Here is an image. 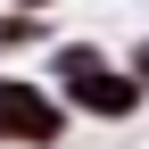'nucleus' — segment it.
I'll list each match as a JSON object with an SVG mask.
<instances>
[{
	"label": "nucleus",
	"instance_id": "20e7f679",
	"mask_svg": "<svg viewBox=\"0 0 149 149\" xmlns=\"http://www.w3.org/2000/svg\"><path fill=\"white\" fill-rule=\"evenodd\" d=\"M124 66H133V74H141V83H149V33H141V42H133V50H124Z\"/></svg>",
	"mask_w": 149,
	"mask_h": 149
},
{
	"label": "nucleus",
	"instance_id": "39448f33",
	"mask_svg": "<svg viewBox=\"0 0 149 149\" xmlns=\"http://www.w3.org/2000/svg\"><path fill=\"white\" fill-rule=\"evenodd\" d=\"M8 8H33V17H58L66 0H8Z\"/></svg>",
	"mask_w": 149,
	"mask_h": 149
},
{
	"label": "nucleus",
	"instance_id": "f03ea898",
	"mask_svg": "<svg viewBox=\"0 0 149 149\" xmlns=\"http://www.w3.org/2000/svg\"><path fill=\"white\" fill-rule=\"evenodd\" d=\"M66 133H74V116L58 91L42 74L0 66V149H66Z\"/></svg>",
	"mask_w": 149,
	"mask_h": 149
},
{
	"label": "nucleus",
	"instance_id": "7ed1b4c3",
	"mask_svg": "<svg viewBox=\"0 0 149 149\" xmlns=\"http://www.w3.org/2000/svg\"><path fill=\"white\" fill-rule=\"evenodd\" d=\"M50 42H58V25H50V17L8 8V0H0V66H8V58H33V50H50Z\"/></svg>",
	"mask_w": 149,
	"mask_h": 149
},
{
	"label": "nucleus",
	"instance_id": "f257e3e1",
	"mask_svg": "<svg viewBox=\"0 0 149 149\" xmlns=\"http://www.w3.org/2000/svg\"><path fill=\"white\" fill-rule=\"evenodd\" d=\"M42 58H50V74H42V83L66 100V116H91V124H141V108H149V83L124 66V50L91 42V33H74V42L58 33Z\"/></svg>",
	"mask_w": 149,
	"mask_h": 149
}]
</instances>
